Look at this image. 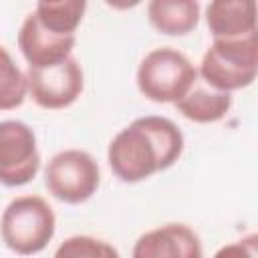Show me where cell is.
<instances>
[{
  "instance_id": "cell-6",
  "label": "cell",
  "mask_w": 258,
  "mask_h": 258,
  "mask_svg": "<svg viewBox=\"0 0 258 258\" xmlns=\"http://www.w3.org/2000/svg\"><path fill=\"white\" fill-rule=\"evenodd\" d=\"M40 169L36 135L18 119L0 121V183L6 187L26 185Z\"/></svg>"
},
{
  "instance_id": "cell-8",
  "label": "cell",
  "mask_w": 258,
  "mask_h": 258,
  "mask_svg": "<svg viewBox=\"0 0 258 258\" xmlns=\"http://www.w3.org/2000/svg\"><path fill=\"white\" fill-rule=\"evenodd\" d=\"M131 258H204V248L189 226L171 222L141 234Z\"/></svg>"
},
{
  "instance_id": "cell-15",
  "label": "cell",
  "mask_w": 258,
  "mask_h": 258,
  "mask_svg": "<svg viewBox=\"0 0 258 258\" xmlns=\"http://www.w3.org/2000/svg\"><path fill=\"white\" fill-rule=\"evenodd\" d=\"M52 258H121L117 248L95 236H71L54 252Z\"/></svg>"
},
{
  "instance_id": "cell-16",
  "label": "cell",
  "mask_w": 258,
  "mask_h": 258,
  "mask_svg": "<svg viewBox=\"0 0 258 258\" xmlns=\"http://www.w3.org/2000/svg\"><path fill=\"white\" fill-rule=\"evenodd\" d=\"M214 258H258V236L248 234L242 240L224 244Z\"/></svg>"
},
{
  "instance_id": "cell-5",
  "label": "cell",
  "mask_w": 258,
  "mask_h": 258,
  "mask_svg": "<svg viewBox=\"0 0 258 258\" xmlns=\"http://www.w3.org/2000/svg\"><path fill=\"white\" fill-rule=\"evenodd\" d=\"M101 183L95 157L83 149H62L44 167V185L58 202L77 206L91 200Z\"/></svg>"
},
{
  "instance_id": "cell-1",
  "label": "cell",
  "mask_w": 258,
  "mask_h": 258,
  "mask_svg": "<svg viewBox=\"0 0 258 258\" xmlns=\"http://www.w3.org/2000/svg\"><path fill=\"white\" fill-rule=\"evenodd\" d=\"M183 151L179 127L159 115H145L123 127L109 143L107 161L115 177L125 183L149 179L169 169Z\"/></svg>"
},
{
  "instance_id": "cell-10",
  "label": "cell",
  "mask_w": 258,
  "mask_h": 258,
  "mask_svg": "<svg viewBox=\"0 0 258 258\" xmlns=\"http://www.w3.org/2000/svg\"><path fill=\"white\" fill-rule=\"evenodd\" d=\"M206 24L214 40L240 38L256 32L254 0H214L206 8Z\"/></svg>"
},
{
  "instance_id": "cell-7",
  "label": "cell",
  "mask_w": 258,
  "mask_h": 258,
  "mask_svg": "<svg viewBox=\"0 0 258 258\" xmlns=\"http://www.w3.org/2000/svg\"><path fill=\"white\" fill-rule=\"evenodd\" d=\"M28 95L42 109H64L71 107L85 89L83 67L75 56L48 67V69H32L26 71Z\"/></svg>"
},
{
  "instance_id": "cell-14",
  "label": "cell",
  "mask_w": 258,
  "mask_h": 258,
  "mask_svg": "<svg viewBox=\"0 0 258 258\" xmlns=\"http://www.w3.org/2000/svg\"><path fill=\"white\" fill-rule=\"evenodd\" d=\"M28 95L26 75L18 69L12 54L0 44V111L18 109Z\"/></svg>"
},
{
  "instance_id": "cell-4",
  "label": "cell",
  "mask_w": 258,
  "mask_h": 258,
  "mask_svg": "<svg viewBox=\"0 0 258 258\" xmlns=\"http://www.w3.org/2000/svg\"><path fill=\"white\" fill-rule=\"evenodd\" d=\"M198 83V69L173 46L149 50L137 67V89L153 103H177Z\"/></svg>"
},
{
  "instance_id": "cell-13",
  "label": "cell",
  "mask_w": 258,
  "mask_h": 258,
  "mask_svg": "<svg viewBox=\"0 0 258 258\" xmlns=\"http://www.w3.org/2000/svg\"><path fill=\"white\" fill-rule=\"evenodd\" d=\"M85 10H87L85 0H58V2L42 0L36 4L32 14L46 30L64 36H77L75 32L83 22Z\"/></svg>"
},
{
  "instance_id": "cell-2",
  "label": "cell",
  "mask_w": 258,
  "mask_h": 258,
  "mask_svg": "<svg viewBox=\"0 0 258 258\" xmlns=\"http://www.w3.org/2000/svg\"><path fill=\"white\" fill-rule=\"evenodd\" d=\"M258 73V36L256 32L240 38L214 40L202 56L198 75L220 93L246 89Z\"/></svg>"
},
{
  "instance_id": "cell-12",
  "label": "cell",
  "mask_w": 258,
  "mask_h": 258,
  "mask_svg": "<svg viewBox=\"0 0 258 258\" xmlns=\"http://www.w3.org/2000/svg\"><path fill=\"white\" fill-rule=\"evenodd\" d=\"M175 109L194 123H216L232 109V95L194 85L191 91L175 103Z\"/></svg>"
},
{
  "instance_id": "cell-3",
  "label": "cell",
  "mask_w": 258,
  "mask_h": 258,
  "mask_svg": "<svg viewBox=\"0 0 258 258\" xmlns=\"http://www.w3.org/2000/svg\"><path fill=\"white\" fill-rule=\"evenodd\" d=\"M56 218L50 204L34 194L14 198L2 212L0 236L8 250L18 256L42 252L54 238Z\"/></svg>"
},
{
  "instance_id": "cell-9",
  "label": "cell",
  "mask_w": 258,
  "mask_h": 258,
  "mask_svg": "<svg viewBox=\"0 0 258 258\" xmlns=\"http://www.w3.org/2000/svg\"><path fill=\"white\" fill-rule=\"evenodd\" d=\"M75 44L77 36H64L46 30L32 12L24 18L18 30V48L32 69H48L67 60L73 56L71 52Z\"/></svg>"
},
{
  "instance_id": "cell-11",
  "label": "cell",
  "mask_w": 258,
  "mask_h": 258,
  "mask_svg": "<svg viewBox=\"0 0 258 258\" xmlns=\"http://www.w3.org/2000/svg\"><path fill=\"white\" fill-rule=\"evenodd\" d=\"M200 10L196 0H151L147 4V18L161 34L185 36L198 26Z\"/></svg>"
}]
</instances>
